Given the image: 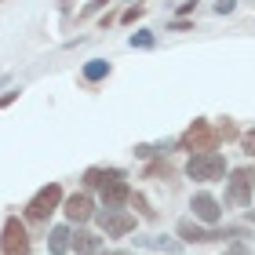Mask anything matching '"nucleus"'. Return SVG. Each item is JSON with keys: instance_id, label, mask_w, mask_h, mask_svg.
I'll return each mask as SVG.
<instances>
[{"instance_id": "obj_1", "label": "nucleus", "mask_w": 255, "mask_h": 255, "mask_svg": "<svg viewBox=\"0 0 255 255\" xmlns=\"http://www.w3.org/2000/svg\"><path fill=\"white\" fill-rule=\"evenodd\" d=\"M186 175L197 182H219L226 175V157L215 153V149H204V153H193L186 164Z\"/></svg>"}, {"instance_id": "obj_2", "label": "nucleus", "mask_w": 255, "mask_h": 255, "mask_svg": "<svg viewBox=\"0 0 255 255\" xmlns=\"http://www.w3.org/2000/svg\"><path fill=\"white\" fill-rule=\"evenodd\" d=\"M59 204H62V186H59V182H48V186L37 190V197L26 204V219H33V223H48V215Z\"/></svg>"}, {"instance_id": "obj_3", "label": "nucleus", "mask_w": 255, "mask_h": 255, "mask_svg": "<svg viewBox=\"0 0 255 255\" xmlns=\"http://www.w3.org/2000/svg\"><path fill=\"white\" fill-rule=\"evenodd\" d=\"M252 193H255V171L252 168L230 171V179H226V201L237 204V208H245V204H252Z\"/></svg>"}, {"instance_id": "obj_4", "label": "nucleus", "mask_w": 255, "mask_h": 255, "mask_svg": "<svg viewBox=\"0 0 255 255\" xmlns=\"http://www.w3.org/2000/svg\"><path fill=\"white\" fill-rule=\"evenodd\" d=\"M0 252H4V255H29V234H26V223H22L18 215H11L7 223H4Z\"/></svg>"}, {"instance_id": "obj_5", "label": "nucleus", "mask_w": 255, "mask_h": 255, "mask_svg": "<svg viewBox=\"0 0 255 255\" xmlns=\"http://www.w3.org/2000/svg\"><path fill=\"white\" fill-rule=\"evenodd\" d=\"M95 223L102 226L106 237H128L135 230V215H128L124 208H102V212H95Z\"/></svg>"}, {"instance_id": "obj_6", "label": "nucleus", "mask_w": 255, "mask_h": 255, "mask_svg": "<svg viewBox=\"0 0 255 255\" xmlns=\"http://www.w3.org/2000/svg\"><path fill=\"white\" fill-rule=\"evenodd\" d=\"M219 142V131L208 121H193L182 135V149H193V153H204V149H215Z\"/></svg>"}, {"instance_id": "obj_7", "label": "nucleus", "mask_w": 255, "mask_h": 255, "mask_svg": "<svg viewBox=\"0 0 255 255\" xmlns=\"http://www.w3.org/2000/svg\"><path fill=\"white\" fill-rule=\"evenodd\" d=\"M99 197H102L106 208H121L124 201H131V190H128V182H124L121 171H110V175L99 182Z\"/></svg>"}, {"instance_id": "obj_8", "label": "nucleus", "mask_w": 255, "mask_h": 255, "mask_svg": "<svg viewBox=\"0 0 255 255\" xmlns=\"http://www.w3.org/2000/svg\"><path fill=\"white\" fill-rule=\"evenodd\" d=\"M175 234H179V241H182V245H208V241H223V230H208V226H197L193 219H182Z\"/></svg>"}, {"instance_id": "obj_9", "label": "nucleus", "mask_w": 255, "mask_h": 255, "mask_svg": "<svg viewBox=\"0 0 255 255\" xmlns=\"http://www.w3.org/2000/svg\"><path fill=\"white\" fill-rule=\"evenodd\" d=\"M190 208H193V219H201V223H208V226H215L219 219H223V208H219V201L212 193H197Z\"/></svg>"}, {"instance_id": "obj_10", "label": "nucleus", "mask_w": 255, "mask_h": 255, "mask_svg": "<svg viewBox=\"0 0 255 255\" xmlns=\"http://www.w3.org/2000/svg\"><path fill=\"white\" fill-rule=\"evenodd\" d=\"M66 219H69V223H88V219H95V204H91V197L88 193H73V197H69V201H66Z\"/></svg>"}, {"instance_id": "obj_11", "label": "nucleus", "mask_w": 255, "mask_h": 255, "mask_svg": "<svg viewBox=\"0 0 255 255\" xmlns=\"http://www.w3.org/2000/svg\"><path fill=\"white\" fill-rule=\"evenodd\" d=\"M69 248H73L77 255H99L102 252V237L91 234V230H77L73 241H69Z\"/></svg>"}, {"instance_id": "obj_12", "label": "nucleus", "mask_w": 255, "mask_h": 255, "mask_svg": "<svg viewBox=\"0 0 255 255\" xmlns=\"http://www.w3.org/2000/svg\"><path fill=\"white\" fill-rule=\"evenodd\" d=\"M69 241H73V230H69V226H55L51 234H48L51 255H66V252H69Z\"/></svg>"}, {"instance_id": "obj_13", "label": "nucleus", "mask_w": 255, "mask_h": 255, "mask_svg": "<svg viewBox=\"0 0 255 255\" xmlns=\"http://www.w3.org/2000/svg\"><path fill=\"white\" fill-rule=\"evenodd\" d=\"M135 245H142V248H160V252H168V255H179V252H182V241H175V237H135Z\"/></svg>"}, {"instance_id": "obj_14", "label": "nucleus", "mask_w": 255, "mask_h": 255, "mask_svg": "<svg viewBox=\"0 0 255 255\" xmlns=\"http://www.w3.org/2000/svg\"><path fill=\"white\" fill-rule=\"evenodd\" d=\"M106 77H110V62L106 59H91L84 66V80L88 84H99V80H106Z\"/></svg>"}, {"instance_id": "obj_15", "label": "nucleus", "mask_w": 255, "mask_h": 255, "mask_svg": "<svg viewBox=\"0 0 255 255\" xmlns=\"http://www.w3.org/2000/svg\"><path fill=\"white\" fill-rule=\"evenodd\" d=\"M157 44V37L149 29H138V33H131V48H153Z\"/></svg>"}, {"instance_id": "obj_16", "label": "nucleus", "mask_w": 255, "mask_h": 255, "mask_svg": "<svg viewBox=\"0 0 255 255\" xmlns=\"http://www.w3.org/2000/svg\"><path fill=\"white\" fill-rule=\"evenodd\" d=\"M212 7H215V15H230V11L237 7V0H215Z\"/></svg>"}, {"instance_id": "obj_17", "label": "nucleus", "mask_w": 255, "mask_h": 255, "mask_svg": "<svg viewBox=\"0 0 255 255\" xmlns=\"http://www.w3.org/2000/svg\"><path fill=\"white\" fill-rule=\"evenodd\" d=\"M135 208H138V212H142L146 219H157V212H153V208L146 204V197H138V193H135Z\"/></svg>"}, {"instance_id": "obj_18", "label": "nucleus", "mask_w": 255, "mask_h": 255, "mask_svg": "<svg viewBox=\"0 0 255 255\" xmlns=\"http://www.w3.org/2000/svg\"><path fill=\"white\" fill-rule=\"evenodd\" d=\"M245 153H248V157H255V128L245 135Z\"/></svg>"}, {"instance_id": "obj_19", "label": "nucleus", "mask_w": 255, "mask_h": 255, "mask_svg": "<svg viewBox=\"0 0 255 255\" xmlns=\"http://www.w3.org/2000/svg\"><path fill=\"white\" fill-rule=\"evenodd\" d=\"M121 18H124V22H135V18H142V7H138V4H135V7H128Z\"/></svg>"}, {"instance_id": "obj_20", "label": "nucleus", "mask_w": 255, "mask_h": 255, "mask_svg": "<svg viewBox=\"0 0 255 255\" xmlns=\"http://www.w3.org/2000/svg\"><path fill=\"white\" fill-rule=\"evenodd\" d=\"M15 99H18V91H7V95H0V110H4V106H11Z\"/></svg>"}, {"instance_id": "obj_21", "label": "nucleus", "mask_w": 255, "mask_h": 255, "mask_svg": "<svg viewBox=\"0 0 255 255\" xmlns=\"http://www.w3.org/2000/svg\"><path fill=\"white\" fill-rule=\"evenodd\" d=\"M110 4V0H91V4L84 7V15H91V11H99V7H106Z\"/></svg>"}, {"instance_id": "obj_22", "label": "nucleus", "mask_w": 255, "mask_h": 255, "mask_svg": "<svg viewBox=\"0 0 255 255\" xmlns=\"http://www.w3.org/2000/svg\"><path fill=\"white\" fill-rule=\"evenodd\" d=\"M223 255H252V252H248V248H245V245H234V248H226V252H223Z\"/></svg>"}, {"instance_id": "obj_23", "label": "nucleus", "mask_w": 255, "mask_h": 255, "mask_svg": "<svg viewBox=\"0 0 255 255\" xmlns=\"http://www.w3.org/2000/svg\"><path fill=\"white\" fill-rule=\"evenodd\" d=\"M149 175H171V168L168 164H153V168H149Z\"/></svg>"}, {"instance_id": "obj_24", "label": "nucleus", "mask_w": 255, "mask_h": 255, "mask_svg": "<svg viewBox=\"0 0 255 255\" xmlns=\"http://www.w3.org/2000/svg\"><path fill=\"white\" fill-rule=\"evenodd\" d=\"M99 255H128V252H99Z\"/></svg>"}]
</instances>
